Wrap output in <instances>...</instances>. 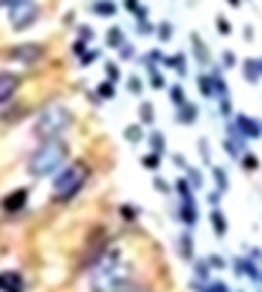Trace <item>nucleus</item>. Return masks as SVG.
I'll use <instances>...</instances> for the list:
<instances>
[{"label": "nucleus", "instance_id": "19", "mask_svg": "<svg viewBox=\"0 0 262 292\" xmlns=\"http://www.w3.org/2000/svg\"><path fill=\"white\" fill-rule=\"evenodd\" d=\"M91 10H93V15H99V18H111V15H116V3L114 0H96L93 5H91Z\"/></svg>", "mask_w": 262, "mask_h": 292}, {"label": "nucleus", "instance_id": "4", "mask_svg": "<svg viewBox=\"0 0 262 292\" xmlns=\"http://www.w3.org/2000/svg\"><path fill=\"white\" fill-rule=\"evenodd\" d=\"M73 121V114L61 106V103H53L48 108H43L33 124V136L41 139V141H48V139H58V134L71 126Z\"/></svg>", "mask_w": 262, "mask_h": 292}, {"label": "nucleus", "instance_id": "25", "mask_svg": "<svg viewBox=\"0 0 262 292\" xmlns=\"http://www.w3.org/2000/svg\"><path fill=\"white\" fill-rule=\"evenodd\" d=\"M196 88L204 98H214V88H212V76L209 73H199L196 76Z\"/></svg>", "mask_w": 262, "mask_h": 292}, {"label": "nucleus", "instance_id": "48", "mask_svg": "<svg viewBox=\"0 0 262 292\" xmlns=\"http://www.w3.org/2000/svg\"><path fill=\"white\" fill-rule=\"evenodd\" d=\"M71 51H73V53H76V56L81 58V56L86 53V41H81V38H78V41H76V43L71 46Z\"/></svg>", "mask_w": 262, "mask_h": 292}, {"label": "nucleus", "instance_id": "10", "mask_svg": "<svg viewBox=\"0 0 262 292\" xmlns=\"http://www.w3.org/2000/svg\"><path fill=\"white\" fill-rule=\"evenodd\" d=\"M18 83H20V81H18L15 73H0V106L8 103V101L15 96Z\"/></svg>", "mask_w": 262, "mask_h": 292}, {"label": "nucleus", "instance_id": "53", "mask_svg": "<svg viewBox=\"0 0 262 292\" xmlns=\"http://www.w3.org/2000/svg\"><path fill=\"white\" fill-rule=\"evenodd\" d=\"M219 199H222V192H212L209 197H207V202H209V207L214 209V207H219Z\"/></svg>", "mask_w": 262, "mask_h": 292}, {"label": "nucleus", "instance_id": "39", "mask_svg": "<svg viewBox=\"0 0 262 292\" xmlns=\"http://www.w3.org/2000/svg\"><path fill=\"white\" fill-rule=\"evenodd\" d=\"M126 88H129V93H134V96H141L144 83H141V78H139V76H131L129 83H126Z\"/></svg>", "mask_w": 262, "mask_h": 292}, {"label": "nucleus", "instance_id": "6", "mask_svg": "<svg viewBox=\"0 0 262 292\" xmlns=\"http://www.w3.org/2000/svg\"><path fill=\"white\" fill-rule=\"evenodd\" d=\"M43 56H46V48L41 43H20V46H13L8 51V58L18 61L23 66H36L38 61H43Z\"/></svg>", "mask_w": 262, "mask_h": 292}, {"label": "nucleus", "instance_id": "15", "mask_svg": "<svg viewBox=\"0 0 262 292\" xmlns=\"http://www.w3.org/2000/svg\"><path fill=\"white\" fill-rule=\"evenodd\" d=\"M189 41H192V48H194V53H192V56H194V61L199 63V66H207V63H209V51H207L204 41H202L196 33H192V38H189Z\"/></svg>", "mask_w": 262, "mask_h": 292}, {"label": "nucleus", "instance_id": "27", "mask_svg": "<svg viewBox=\"0 0 262 292\" xmlns=\"http://www.w3.org/2000/svg\"><path fill=\"white\" fill-rule=\"evenodd\" d=\"M212 176H214L217 192H227L230 189V179H227V171L222 166H212Z\"/></svg>", "mask_w": 262, "mask_h": 292}, {"label": "nucleus", "instance_id": "28", "mask_svg": "<svg viewBox=\"0 0 262 292\" xmlns=\"http://www.w3.org/2000/svg\"><path fill=\"white\" fill-rule=\"evenodd\" d=\"M169 101L179 108V106H184L187 103V93H184V88L179 86V83H174L172 88H169Z\"/></svg>", "mask_w": 262, "mask_h": 292}, {"label": "nucleus", "instance_id": "41", "mask_svg": "<svg viewBox=\"0 0 262 292\" xmlns=\"http://www.w3.org/2000/svg\"><path fill=\"white\" fill-rule=\"evenodd\" d=\"M207 265H209V270H224V267H227V262H224L219 254H209V257H207Z\"/></svg>", "mask_w": 262, "mask_h": 292}, {"label": "nucleus", "instance_id": "47", "mask_svg": "<svg viewBox=\"0 0 262 292\" xmlns=\"http://www.w3.org/2000/svg\"><path fill=\"white\" fill-rule=\"evenodd\" d=\"M119 51H121V61H131V58H134V53H136V51H134V46H129V43H124Z\"/></svg>", "mask_w": 262, "mask_h": 292}, {"label": "nucleus", "instance_id": "46", "mask_svg": "<svg viewBox=\"0 0 262 292\" xmlns=\"http://www.w3.org/2000/svg\"><path fill=\"white\" fill-rule=\"evenodd\" d=\"M78 38H81V41H86V43H88V41H93V28L81 25V28H78Z\"/></svg>", "mask_w": 262, "mask_h": 292}, {"label": "nucleus", "instance_id": "52", "mask_svg": "<svg viewBox=\"0 0 262 292\" xmlns=\"http://www.w3.org/2000/svg\"><path fill=\"white\" fill-rule=\"evenodd\" d=\"M219 111H222V116H232V103H230V98L219 101Z\"/></svg>", "mask_w": 262, "mask_h": 292}, {"label": "nucleus", "instance_id": "11", "mask_svg": "<svg viewBox=\"0 0 262 292\" xmlns=\"http://www.w3.org/2000/svg\"><path fill=\"white\" fill-rule=\"evenodd\" d=\"M196 116H199V108H196V103H184V106H179L177 108V124H182V126H192L196 121Z\"/></svg>", "mask_w": 262, "mask_h": 292}, {"label": "nucleus", "instance_id": "3", "mask_svg": "<svg viewBox=\"0 0 262 292\" xmlns=\"http://www.w3.org/2000/svg\"><path fill=\"white\" fill-rule=\"evenodd\" d=\"M88 176H91V166H88L83 159L71 161L66 169H61V171L53 176V199L61 202V204L71 202V199L86 187Z\"/></svg>", "mask_w": 262, "mask_h": 292}, {"label": "nucleus", "instance_id": "51", "mask_svg": "<svg viewBox=\"0 0 262 292\" xmlns=\"http://www.w3.org/2000/svg\"><path fill=\"white\" fill-rule=\"evenodd\" d=\"M139 33H141V35H149V33H156V28H154L151 23L144 20V23H139Z\"/></svg>", "mask_w": 262, "mask_h": 292}, {"label": "nucleus", "instance_id": "7", "mask_svg": "<svg viewBox=\"0 0 262 292\" xmlns=\"http://www.w3.org/2000/svg\"><path fill=\"white\" fill-rule=\"evenodd\" d=\"M28 189L25 187H20V189H15V192H10V194H5L3 197V202H0V207H3V212H8V214H15V212H20L25 204H28Z\"/></svg>", "mask_w": 262, "mask_h": 292}, {"label": "nucleus", "instance_id": "43", "mask_svg": "<svg viewBox=\"0 0 262 292\" xmlns=\"http://www.w3.org/2000/svg\"><path fill=\"white\" fill-rule=\"evenodd\" d=\"M146 56H149V58H146V66H156V63H161V61H164V53H161L159 48H154V51H149Z\"/></svg>", "mask_w": 262, "mask_h": 292}, {"label": "nucleus", "instance_id": "42", "mask_svg": "<svg viewBox=\"0 0 262 292\" xmlns=\"http://www.w3.org/2000/svg\"><path fill=\"white\" fill-rule=\"evenodd\" d=\"M217 30H219V35H230L232 33V25L227 23L224 15H217Z\"/></svg>", "mask_w": 262, "mask_h": 292}, {"label": "nucleus", "instance_id": "13", "mask_svg": "<svg viewBox=\"0 0 262 292\" xmlns=\"http://www.w3.org/2000/svg\"><path fill=\"white\" fill-rule=\"evenodd\" d=\"M209 224H212V229H214V234H217L219 239L227 234V217L222 214L219 207H214V209L209 212Z\"/></svg>", "mask_w": 262, "mask_h": 292}, {"label": "nucleus", "instance_id": "22", "mask_svg": "<svg viewBox=\"0 0 262 292\" xmlns=\"http://www.w3.org/2000/svg\"><path fill=\"white\" fill-rule=\"evenodd\" d=\"M124 43H126V35H124V30H121L119 25H114V28L106 30V46H109V48H116V51H119Z\"/></svg>", "mask_w": 262, "mask_h": 292}, {"label": "nucleus", "instance_id": "35", "mask_svg": "<svg viewBox=\"0 0 262 292\" xmlns=\"http://www.w3.org/2000/svg\"><path fill=\"white\" fill-rule=\"evenodd\" d=\"M104 71H106V81H111V83H119V78H121L119 63H114V61H106V63H104Z\"/></svg>", "mask_w": 262, "mask_h": 292}, {"label": "nucleus", "instance_id": "34", "mask_svg": "<svg viewBox=\"0 0 262 292\" xmlns=\"http://www.w3.org/2000/svg\"><path fill=\"white\" fill-rule=\"evenodd\" d=\"M172 33H174V28H172V23H169V20H161V23L156 25V38H159L161 43L172 41Z\"/></svg>", "mask_w": 262, "mask_h": 292}, {"label": "nucleus", "instance_id": "30", "mask_svg": "<svg viewBox=\"0 0 262 292\" xmlns=\"http://www.w3.org/2000/svg\"><path fill=\"white\" fill-rule=\"evenodd\" d=\"M245 275H247L252 282H260V280H262L260 267H257V262H255L252 257H245Z\"/></svg>", "mask_w": 262, "mask_h": 292}, {"label": "nucleus", "instance_id": "23", "mask_svg": "<svg viewBox=\"0 0 262 292\" xmlns=\"http://www.w3.org/2000/svg\"><path fill=\"white\" fill-rule=\"evenodd\" d=\"M179 219L184 222V227H187V229H192V227L196 224V219H199L196 204H182V207H179Z\"/></svg>", "mask_w": 262, "mask_h": 292}, {"label": "nucleus", "instance_id": "14", "mask_svg": "<svg viewBox=\"0 0 262 292\" xmlns=\"http://www.w3.org/2000/svg\"><path fill=\"white\" fill-rule=\"evenodd\" d=\"M179 254L189 262H194V239H192V232L187 229V232H182L179 234Z\"/></svg>", "mask_w": 262, "mask_h": 292}, {"label": "nucleus", "instance_id": "26", "mask_svg": "<svg viewBox=\"0 0 262 292\" xmlns=\"http://www.w3.org/2000/svg\"><path fill=\"white\" fill-rule=\"evenodd\" d=\"M124 136H126V141H129L131 146L141 144V141H144V131H141V124H131V126H126V129H124Z\"/></svg>", "mask_w": 262, "mask_h": 292}, {"label": "nucleus", "instance_id": "33", "mask_svg": "<svg viewBox=\"0 0 262 292\" xmlns=\"http://www.w3.org/2000/svg\"><path fill=\"white\" fill-rule=\"evenodd\" d=\"M149 146H151V151L164 154V149H167V144H164V134H161V131H151V134H149Z\"/></svg>", "mask_w": 262, "mask_h": 292}, {"label": "nucleus", "instance_id": "44", "mask_svg": "<svg viewBox=\"0 0 262 292\" xmlns=\"http://www.w3.org/2000/svg\"><path fill=\"white\" fill-rule=\"evenodd\" d=\"M224 151L230 154V159H240V154H242V149L237 144H232L230 139H224Z\"/></svg>", "mask_w": 262, "mask_h": 292}, {"label": "nucleus", "instance_id": "8", "mask_svg": "<svg viewBox=\"0 0 262 292\" xmlns=\"http://www.w3.org/2000/svg\"><path fill=\"white\" fill-rule=\"evenodd\" d=\"M0 292H25V277L18 270L0 272Z\"/></svg>", "mask_w": 262, "mask_h": 292}, {"label": "nucleus", "instance_id": "45", "mask_svg": "<svg viewBox=\"0 0 262 292\" xmlns=\"http://www.w3.org/2000/svg\"><path fill=\"white\" fill-rule=\"evenodd\" d=\"M199 151H202V161H204V164H212V159H209V144H207V139H199Z\"/></svg>", "mask_w": 262, "mask_h": 292}, {"label": "nucleus", "instance_id": "54", "mask_svg": "<svg viewBox=\"0 0 262 292\" xmlns=\"http://www.w3.org/2000/svg\"><path fill=\"white\" fill-rule=\"evenodd\" d=\"M154 187H156V189H159V192H164V194H167V192H172V187H169V184H167V181H164V179H159V176H156V179H154Z\"/></svg>", "mask_w": 262, "mask_h": 292}, {"label": "nucleus", "instance_id": "2", "mask_svg": "<svg viewBox=\"0 0 262 292\" xmlns=\"http://www.w3.org/2000/svg\"><path fill=\"white\" fill-rule=\"evenodd\" d=\"M68 154H71V146L66 144L63 139H48V141H43V144L30 154V159H28V171H30L33 176L56 174V171L63 166Z\"/></svg>", "mask_w": 262, "mask_h": 292}, {"label": "nucleus", "instance_id": "56", "mask_svg": "<svg viewBox=\"0 0 262 292\" xmlns=\"http://www.w3.org/2000/svg\"><path fill=\"white\" fill-rule=\"evenodd\" d=\"M174 164H177V166H182V169H189V166H187V161L182 159V154H174Z\"/></svg>", "mask_w": 262, "mask_h": 292}, {"label": "nucleus", "instance_id": "50", "mask_svg": "<svg viewBox=\"0 0 262 292\" xmlns=\"http://www.w3.org/2000/svg\"><path fill=\"white\" fill-rule=\"evenodd\" d=\"M124 292H154L151 290V287H146V285H139V282H131L129 287H126V290Z\"/></svg>", "mask_w": 262, "mask_h": 292}, {"label": "nucleus", "instance_id": "24", "mask_svg": "<svg viewBox=\"0 0 262 292\" xmlns=\"http://www.w3.org/2000/svg\"><path fill=\"white\" fill-rule=\"evenodd\" d=\"M93 93L99 96V101H114V98H116V83H111V81H101V83L96 86Z\"/></svg>", "mask_w": 262, "mask_h": 292}, {"label": "nucleus", "instance_id": "20", "mask_svg": "<svg viewBox=\"0 0 262 292\" xmlns=\"http://www.w3.org/2000/svg\"><path fill=\"white\" fill-rule=\"evenodd\" d=\"M167 68H174V71L179 73V76H184L187 73V56L184 53H174V56H164V61H161Z\"/></svg>", "mask_w": 262, "mask_h": 292}, {"label": "nucleus", "instance_id": "9", "mask_svg": "<svg viewBox=\"0 0 262 292\" xmlns=\"http://www.w3.org/2000/svg\"><path fill=\"white\" fill-rule=\"evenodd\" d=\"M235 126H237V131L245 139H262V126L255 119H250L247 114H237L235 116Z\"/></svg>", "mask_w": 262, "mask_h": 292}, {"label": "nucleus", "instance_id": "55", "mask_svg": "<svg viewBox=\"0 0 262 292\" xmlns=\"http://www.w3.org/2000/svg\"><path fill=\"white\" fill-rule=\"evenodd\" d=\"M124 8H126L131 15H134V13H136V10L141 8V3H139V0H124Z\"/></svg>", "mask_w": 262, "mask_h": 292}, {"label": "nucleus", "instance_id": "57", "mask_svg": "<svg viewBox=\"0 0 262 292\" xmlns=\"http://www.w3.org/2000/svg\"><path fill=\"white\" fill-rule=\"evenodd\" d=\"M18 0H0V8H10V5H15Z\"/></svg>", "mask_w": 262, "mask_h": 292}, {"label": "nucleus", "instance_id": "21", "mask_svg": "<svg viewBox=\"0 0 262 292\" xmlns=\"http://www.w3.org/2000/svg\"><path fill=\"white\" fill-rule=\"evenodd\" d=\"M154 119H156L154 103H151V101H141V106H139V124H141V126H151Z\"/></svg>", "mask_w": 262, "mask_h": 292}, {"label": "nucleus", "instance_id": "29", "mask_svg": "<svg viewBox=\"0 0 262 292\" xmlns=\"http://www.w3.org/2000/svg\"><path fill=\"white\" fill-rule=\"evenodd\" d=\"M141 166H144V169H151V171H156V169L161 166V154H156V151H149V154H144V156H141Z\"/></svg>", "mask_w": 262, "mask_h": 292}, {"label": "nucleus", "instance_id": "49", "mask_svg": "<svg viewBox=\"0 0 262 292\" xmlns=\"http://www.w3.org/2000/svg\"><path fill=\"white\" fill-rule=\"evenodd\" d=\"M222 56H224V58H222V61H224V68H232V66L237 63V58H235V53H232V51H224Z\"/></svg>", "mask_w": 262, "mask_h": 292}, {"label": "nucleus", "instance_id": "17", "mask_svg": "<svg viewBox=\"0 0 262 292\" xmlns=\"http://www.w3.org/2000/svg\"><path fill=\"white\" fill-rule=\"evenodd\" d=\"M189 287L194 292H230V287H227L222 280H209V282L194 280V282H189Z\"/></svg>", "mask_w": 262, "mask_h": 292}, {"label": "nucleus", "instance_id": "37", "mask_svg": "<svg viewBox=\"0 0 262 292\" xmlns=\"http://www.w3.org/2000/svg\"><path fill=\"white\" fill-rule=\"evenodd\" d=\"M187 181L192 184V189H202V184H204L202 171H199V169H194V166H189V169H187Z\"/></svg>", "mask_w": 262, "mask_h": 292}, {"label": "nucleus", "instance_id": "18", "mask_svg": "<svg viewBox=\"0 0 262 292\" xmlns=\"http://www.w3.org/2000/svg\"><path fill=\"white\" fill-rule=\"evenodd\" d=\"M174 189H177L182 204H196L194 202V189H192V184H189L187 179H177V181H174Z\"/></svg>", "mask_w": 262, "mask_h": 292}, {"label": "nucleus", "instance_id": "5", "mask_svg": "<svg viewBox=\"0 0 262 292\" xmlns=\"http://www.w3.org/2000/svg\"><path fill=\"white\" fill-rule=\"evenodd\" d=\"M8 20H10L13 30L23 33L38 20V5L33 0H18L15 5L8 8Z\"/></svg>", "mask_w": 262, "mask_h": 292}, {"label": "nucleus", "instance_id": "40", "mask_svg": "<svg viewBox=\"0 0 262 292\" xmlns=\"http://www.w3.org/2000/svg\"><path fill=\"white\" fill-rule=\"evenodd\" d=\"M99 56H101L99 51H86V53L78 58V63H81V66H91V63H96V61H99Z\"/></svg>", "mask_w": 262, "mask_h": 292}, {"label": "nucleus", "instance_id": "59", "mask_svg": "<svg viewBox=\"0 0 262 292\" xmlns=\"http://www.w3.org/2000/svg\"><path fill=\"white\" fill-rule=\"evenodd\" d=\"M260 282H262V280H260Z\"/></svg>", "mask_w": 262, "mask_h": 292}, {"label": "nucleus", "instance_id": "16", "mask_svg": "<svg viewBox=\"0 0 262 292\" xmlns=\"http://www.w3.org/2000/svg\"><path fill=\"white\" fill-rule=\"evenodd\" d=\"M242 71H245V81H247V83H257L262 78V61L247 58V61L242 63Z\"/></svg>", "mask_w": 262, "mask_h": 292}, {"label": "nucleus", "instance_id": "58", "mask_svg": "<svg viewBox=\"0 0 262 292\" xmlns=\"http://www.w3.org/2000/svg\"><path fill=\"white\" fill-rule=\"evenodd\" d=\"M227 3H230V5H235V8L240 5V0H227Z\"/></svg>", "mask_w": 262, "mask_h": 292}, {"label": "nucleus", "instance_id": "1", "mask_svg": "<svg viewBox=\"0 0 262 292\" xmlns=\"http://www.w3.org/2000/svg\"><path fill=\"white\" fill-rule=\"evenodd\" d=\"M134 282V265L124 257L119 244H109L101 257L91 265V292H124Z\"/></svg>", "mask_w": 262, "mask_h": 292}, {"label": "nucleus", "instance_id": "12", "mask_svg": "<svg viewBox=\"0 0 262 292\" xmlns=\"http://www.w3.org/2000/svg\"><path fill=\"white\" fill-rule=\"evenodd\" d=\"M212 76V88H214V98H219V101H224V98H230V88H227V81H224V76L219 68H214V71L209 73Z\"/></svg>", "mask_w": 262, "mask_h": 292}, {"label": "nucleus", "instance_id": "31", "mask_svg": "<svg viewBox=\"0 0 262 292\" xmlns=\"http://www.w3.org/2000/svg\"><path fill=\"white\" fill-rule=\"evenodd\" d=\"M146 71H149V83H151V88H164L167 86V81H164V76H161V71L156 68V66H146Z\"/></svg>", "mask_w": 262, "mask_h": 292}, {"label": "nucleus", "instance_id": "32", "mask_svg": "<svg viewBox=\"0 0 262 292\" xmlns=\"http://www.w3.org/2000/svg\"><path fill=\"white\" fill-rule=\"evenodd\" d=\"M194 275H196V280H199V282H209L212 270H209L207 260H196V262H194Z\"/></svg>", "mask_w": 262, "mask_h": 292}, {"label": "nucleus", "instance_id": "38", "mask_svg": "<svg viewBox=\"0 0 262 292\" xmlns=\"http://www.w3.org/2000/svg\"><path fill=\"white\" fill-rule=\"evenodd\" d=\"M119 214H121V219H124V222H136V217H139V209H136L134 204H121V207H119Z\"/></svg>", "mask_w": 262, "mask_h": 292}, {"label": "nucleus", "instance_id": "36", "mask_svg": "<svg viewBox=\"0 0 262 292\" xmlns=\"http://www.w3.org/2000/svg\"><path fill=\"white\" fill-rule=\"evenodd\" d=\"M240 159H242V169L245 171H257L260 169V159L255 154H242Z\"/></svg>", "mask_w": 262, "mask_h": 292}]
</instances>
